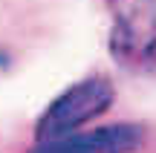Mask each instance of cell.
Returning a JSON list of instances; mask_svg holds the SVG:
<instances>
[{"label": "cell", "mask_w": 156, "mask_h": 153, "mask_svg": "<svg viewBox=\"0 0 156 153\" xmlns=\"http://www.w3.org/2000/svg\"><path fill=\"white\" fill-rule=\"evenodd\" d=\"M142 144H145V130L133 121H119L35 142L29 153H136Z\"/></svg>", "instance_id": "3"}, {"label": "cell", "mask_w": 156, "mask_h": 153, "mask_svg": "<svg viewBox=\"0 0 156 153\" xmlns=\"http://www.w3.org/2000/svg\"><path fill=\"white\" fill-rule=\"evenodd\" d=\"M113 101H116L113 81L107 75H87L49 101V107L41 113L35 124V139L44 142V139H58L84 130L90 121L101 119L113 107Z\"/></svg>", "instance_id": "1"}, {"label": "cell", "mask_w": 156, "mask_h": 153, "mask_svg": "<svg viewBox=\"0 0 156 153\" xmlns=\"http://www.w3.org/2000/svg\"><path fill=\"white\" fill-rule=\"evenodd\" d=\"M110 52L127 67L156 58V0H107Z\"/></svg>", "instance_id": "2"}]
</instances>
